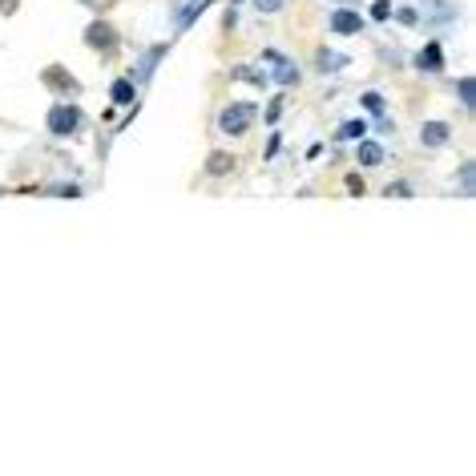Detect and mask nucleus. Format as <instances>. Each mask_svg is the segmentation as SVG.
<instances>
[{"instance_id":"1","label":"nucleus","mask_w":476,"mask_h":476,"mask_svg":"<svg viewBox=\"0 0 476 476\" xmlns=\"http://www.w3.org/2000/svg\"><path fill=\"white\" fill-rule=\"evenodd\" d=\"M254 117H259V109H254L251 101H230V105L218 113V129L230 134V138H242V134L254 126Z\"/></svg>"},{"instance_id":"2","label":"nucleus","mask_w":476,"mask_h":476,"mask_svg":"<svg viewBox=\"0 0 476 476\" xmlns=\"http://www.w3.org/2000/svg\"><path fill=\"white\" fill-rule=\"evenodd\" d=\"M81 126H85V113L77 109L73 101H61V105L49 109V134L53 138H73Z\"/></svg>"},{"instance_id":"3","label":"nucleus","mask_w":476,"mask_h":476,"mask_svg":"<svg viewBox=\"0 0 476 476\" xmlns=\"http://www.w3.org/2000/svg\"><path fill=\"white\" fill-rule=\"evenodd\" d=\"M416 21H424V25H452L456 21V4L452 0H424L420 4V13H416Z\"/></svg>"},{"instance_id":"4","label":"nucleus","mask_w":476,"mask_h":476,"mask_svg":"<svg viewBox=\"0 0 476 476\" xmlns=\"http://www.w3.org/2000/svg\"><path fill=\"white\" fill-rule=\"evenodd\" d=\"M85 45H89V49H97V53H113L121 40H117V28H113V25L93 21V25L85 28Z\"/></svg>"},{"instance_id":"5","label":"nucleus","mask_w":476,"mask_h":476,"mask_svg":"<svg viewBox=\"0 0 476 476\" xmlns=\"http://www.w3.org/2000/svg\"><path fill=\"white\" fill-rule=\"evenodd\" d=\"M162 57H166V45H153V49H146V53L138 57V65L129 69V81H134V85H146V81L153 77V69H158V61H162Z\"/></svg>"},{"instance_id":"6","label":"nucleus","mask_w":476,"mask_h":476,"mask_svg":"<svg viewBox=\"0 0 476 476\" xmlns=\"http://www.w3.org/2000/svg\"><path fill=\"white\" fill-rule=\"evenodd\" d=\"M263 65H271V77H275L278 85H295V81H299L295 61H287V57H283V53H275V49L263 53Z\"/></svg>"},{"instance_id":"7","label":"nucleus","mask_w":476,"mask_h":476,"mask_svg":"<svg viewBox=\"0 0 476 476\" xmlns=\"http://www.w3.org/2000/svg\"><path fill=\"white\" fill-rule=\"evenodd\" d=\"M45 85L57 93L61 101H69V97H81V81H73V77H65L61 69H45Z\"/></svg>"},{"instance_id":"8","label":"nucleus","mask_w":476,"mask_h":476,"mask_svg":"<svg viewBox=\"0 0 476 476\" xmlns=\"http://www.w3.org/2000/svg\"><path fill=\"white\" fill-rule=\"evenodd\" d=\"M327 25H331V33H339V37H351V33H359V28H364V16L351 13L347 4H343V9H335V13H331V21H327Z\"/></svg>"},{"instance_id":"9","label":"nucleus","mask_w":476,"mask_h":476,"mask_svg":"<svg viewBox=\"0 0 476 476\" xmlns=\"http://www.w3.org/2000/svg\"><path fill=\"white\" fill-rule=\"evenodd\" d=\"M416 65H420V73H440L444 69V53H440L436 40H428L424 49L416 53Z\"/></svg>"},{"instance_id":"10","label":"nucleus","mask_w":476,"mask_h":476,"mask_svg":"<svg viewBox=\"0 0 476 476\" xmlns=\"http://www.w3.org/2000/svg\"><path fill=\"white\" fill-rule=\"evenodd\" d=\"M315 65H319V73H339V69L351 65V57L347 53H335V49H319L315 53Z\"/></svg>"},{"instance_id":"11","label":"nucleus","mask_w":476,"mask_h":476,"mask_svg":"<svg viewBox=\"0 0 476 476\" xmlns=\"http://www.w3.org/2000/svg\"><path fill=\"white\" fill-rule=\"evenodd\" d=\"M448 134H452V129L444 126V121H424V129H420V141H424L428 150H440V146H448Z\"/></svg>"},{"instance_id":"12","label":"nucleus","mask_w":476,"mask_h":476,"mask_svg":"<svg viewBox=\"0 0 476 476\" xmlns=\"http://www.w3.org/2000/svg\"><path fill=\"white\" fill-rule=\"evenodd\" d=\"M109 101L113 105H134V101H138V85H134V81H113L109 85Z\"/></svg>"},{"instance_id":"13","label":"nucleus","mask_w":476,"mask_h":476,"mask_svg":"<svg viewBox=\"0 0 476 476\" xmlns=\"http://www.w3.org/2000/svg\"><path fill=\"white\" fill-rule=\"evenodd\" d=\"M182 4H186V9H178V13H174V25L178 28H190V25H194V16H202L206 0H182Z\"/></svg>"},{"instance_id":"14","label":"nucleus","mask_w":476,"mask_h":476,"mask_svg":"<svg viewBox=\"0 0 476 476\" xmlns=\"http://www.w3.org/2000/svg\"><path fill=\"white\" fill-rule=\"evenodd\" d=\"M359 166H367V170L384 166V150H379L376 141H364V138H359Z\"/></svg>"},{"instance_id":"15","label":"nucleus","mask_w":476,"mask_h":476,"mask_svg":"<svg viewBox=\"0 0 476 476\" xmlns=\"http://www.w3.org/2000/svg\"><path fill=\"white\" fill-rule=\"evenodd\" d=\"M230 170H234V158H230V153H210V162H206V174L222 178V174H230Z\"/></svg>"},{"instance_id":"16","label":"nucleus","mask_w":476,"mask_h":476,"mask_svg":"<svg viewBox=\"0 0 476 476\" xmlns=\"http://www.w3.org/2000/svg\"><path fill=\"white\" fill-rule=\"evenodd\" d=\"M364 134H367V121H343L335 138H339V141H359Z\"/></svg>"},{"instance_id":"17","label":"nucleus","mask_w":476,"mask_h":476,"mask_svg":"<svg viewBox=\"0 0 476 476\" xmlns=\"http://www.w3.org/2000/svg\"><path fill=\"white\" fill-rule=\"evenodd\" d=\"M456 89H460V105H464V109H472V105H476V85H472V77H460V85H456Z\"/></svg>"},{"instance_id":"18","label":"nucleus","mask_w":476,"mask_h":476,"mask_svg":"<svg viewBox=\"0 0 476 476\" xmlns=\"http://www.w3.org/2000/svg\"><path fill=\"white\" fill-rule=\"evenodd\" d=\"M234 77H238V81H254V85H263V81H266V73H259V69H251V65H238Z\"/></svg>"},{"instance_id":"19","label":"nucleus","mask_w":476,"mask_h":476,"mask_svg":"<svg viewBox=\"0 0 476 476\" xmlns=\"http://www.w3.org/2000/svg\"><path fill=\"white\" fill-rule=\"evenodd\" d=\"M472 162H464V170H460V190H464V198H472Z\"/></svg>"},{"instance_id":"20","label":"nucleus","mask_w":476,"mask_h":476,"mask_svg":"<svg viewBox=\"0 0 476 476\" xmlns=\"http://www.w3.org/2000/svg\"><path fill=\"white\" fill-rule=\"evenodd\" d=\"M359 101H364L367 113H384V97H379V93H364Z\"/></svg>"},{"instance_id":"21","label":"nucleus","mask_w":476,"mask_h":476,"mask_svg":"<svg viewBox=\"0 0 476 476\" xmlns=\"http://www.w3.org/2000/svg\"><path fill=\"white\" fill-rule=\"evenodd\" d=\"M251 4L259 9V13H278V9H283L287 0H251Z\"/></svg>"},{"instance_id":"22","label":"nucleus","mask_w":476,"mask_h":476,"mask_svg":"<svg viewBox=\"0 0 476 476\" xmlns=\"http://www.w3.org/2000/svg\"><path fill=\"white\" fill-rule=\"evenodd\" d=\"M384 194H388V198H412V186H404V182H396V186H388Z\"/></svg>"},{"instance_id":"23","label":"nucleus","mask_w":476,"mask_h":476,"mask_svg":"<svg viewBox=\"0 0 476 476\" xmlns=\"http://www.w3.org/2000/svg\"><path fill=\"white\" fill-rule=\"evenodd\" d=\"M372 16H376V21H388V16H391V0H376Z\"/></svg>"},{"instance_id":"24","label":"nucleus","mask_w":476,"mask_h":476,"mask_svg":"<svg viewBox=\"0 0 476 476\" xmlns=\"http://www.w3.org/2000/svg\"><path fill=\"white\" fill-rule=\"evenodd\" d=\"M53 194H57V198H81V190L77 186H53Z\"/></svg>"},{"instance_id":"25","label":"nucleus","mask_w":476,"mask_h":476,"mask_svg":"<svg viewBox=\"0 0 476 476\" xmlns=\"http://www.w3.org/2000/svg\"><path fill=\"white\" fill-rule=\"evenodd\" d=\"M379 134H396V121L391 117H379Z\"/></svg>"},{"instance_id":"26","label":"nucleus","mask_w":476,"mask_h":476,"mask_svg":"<svg viewBox=\"0 0 476 476\" xmlns=\"http://www.w3.org/2000/svg\"><path fill=\"white\" fill-rule=\"evenodd\" d=\"M16 9V0H0V13H13Z\"/></svg>"},{"instance_id":"27","label":"nucleus","mask_w":476,"mask_h":476,"mask_svg":"<svg viewBox=\"0 0 476 476\" xmlns=\"http://www.w3.org/2000/svg\"><path fill=\"white\" fill-rule=\"evenodd\" d=\"M81 4H89V9H101V0H81Z\"/></svg>"},{"instance_id":"28","label":"nucleus","mask_w":476,"mask_h":476,"mask_svg":"<svg viewBox=\"0 0 476 476\" xmlns=\"http://www.w3.org/2000/svg\"><path fill=\"white\" fill-rule=\"evenodd\" d=\"M339 4H359V0H339Z\"/></svg>"}]
</instances>
